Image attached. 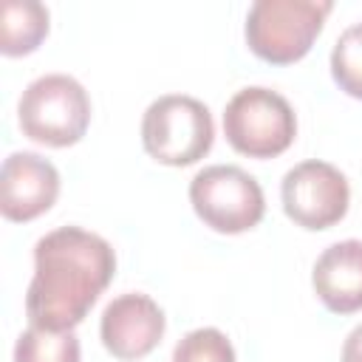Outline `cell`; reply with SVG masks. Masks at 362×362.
Instances as JSON below:
<instances>
[{
  "label": "cell",
  "instance_id": "obj_1",
  "mask_svg": "<svg viewBox=\"0 0 362 362\" xmlns=\"http://www.w3.org/2000/svg\"><path fill=\"white\" fill-rule=\"evenodd\" d=\"M116 272L113 246L82 226H59L34 243V277L25 291L28 325L74 331Z\"/></svg>",
  "mask_w": 362,
  "mask_h": 362
},
{
  "label": "cell",
  "instance_id": "obj_2",
  "mask_svg": "<svg viewBox=\"0 0 362 362\" xmlns=\"http://www.w3.org/2000/svg\"><path fill=\"white\" fill-rule=\"evenodd\" d=\"M331 8V0H257L246 14V45L272 65L300 62L320 37Z\"/></svg>",
  "mask_w": 362,
  "mask_h": 362
},
{
  "label": "cell",
  "instance_id": "obj_3",
  "mask_svg": "<svg viewBox=\"0 0 362 362\" xmlns=\"http://www.w3.org/2000/svg\"><path fill=\"white\" fill-rule=\"evenodd\" d=\"M17 122L25 139L45 147L82 141L90 124V96L68 74H42L25 85L17 102Z\"/></svg>",
  "mask_w": 362,
  "mask_h": 362
},
{
  "label": "cell",
  "instance_id": "obj_4",
  "mask_svg": "<svg viewBox=\"0 0 362 362\" xmlns=\"http://www.w3.org/2000/svg\"><path fill=\"white\" fill-rule=\"evenodd\" d=\"M215 141L209 107L187 93H164L153 99L141 116V144L150 158L167 167H189L201 161Z\"/></svg>",
  "mask_w": 362,
  "mask_h": 362
},
{
  "label": "cell",
  "instance_id": "obj_5",
  "mask_svg": "<svg viewBox=\"0 0 362 362\" xmlns=\"http://www.w3.org/2000/svg\"><path fill=\"white\" fill-rule=\"evenodd\" d=\"M223 136L235 153L249 158H274L297 136V116L288 99L272 88H240L223 107Z\"/></svg>",
  "mask_w": 362,
  "mask_h": 362
},
{
  "label": "cell",
  "instance_id": "obj_6",
  "mask_svg": "<svg viewBox=\"0 0 362 362\" xmlns=\"http://www.w3.org/2000/svg\"><path fill=\"white\" fill-rule=\"evenodd\" d=\"M189 204L195 215L221 235L255 229L266 215V195L255 175L235 164H209L189 181Z\"/></svg>",
  "mask_w": 362,
  "mask_h": 362
},
{
  "label": "cell",
  "instance_id": "obj_7",
  "mask_svg": "<svg viewBox=\"0 0 362 362\" xmlns=\"http://www.w3.org/2000/svg\"><path fill=\"white\" fill-rule=\"evenodd\" d=\"M280 201L288 221L308 232L331 229L348 215V178L328 161L308 158L294 164L280 184Z\"/></svg>",
  "mask_w": 362,
  "mask_h": 362
},
{
  "label": "cell",
  "instance_id": "obj_8",
  "mask_svg": "<svg viewBox=\"0 0 362 362\" xmlns=\"http://www.w3.org/2000/svg\"><path fill=\"white\" fill-rule=\"evenodd\" d=\"M167 328L161 305L141 291H127L113 297L99 320V337L110 356L122 362L144 359L156 351Z\"/></svg>",
  "mask_w": 362,
  "mask_h": 362
},
{
  "label": "cell",
  "instance_id": "obj_9",
  "mask_svg": "<svg viewBox=\"0 0 362 362\" xmlns=\"http://www.w3.org/2000/svg\"><path fill=\"white\" fill-rule=\"evenodd\" d=\"M59 198V173L40 153L17 150L0 167V212L6 221L28 223Z\"/></svg>",
  "mask_w": 362,
  "mask_h": 362
},
{
  "label": "cell",
  "instance_id": "obj_10",
  "mask_svg": "<svg viewBox=\"0 0 362 362\" xmlns=\"http://www.w3.org/2000/svg\"><path fill=\"white\" fill-rule=\"evenodd\" d=\"M311 286L328 311H362V240L348 238L322 249L311 269Z\"/></svg>",
  "mask_w": 362,
  "mask_h": 362
},
{
  "label": "cell",
  "instance_id": "obj_11",
  "mask_svg": "<svg viewBox=\"0 0 362 362\" xmlns=\"http://www.w3.org/2000/svg\"><path fill=\"white\" fill-rule=\"evenodd\" d=\"M48 8L37 0H3L0 6V54L25 57L48 37Z\"/></svg>",
  "mask_w": 362,
  "mask_h": 362
},
{
  "label": "cell",
  "instance_id": "obj_12",
  "mask_svg": "<svg viewBox=\"0 0 362 362\" xmlns=\"http://www.w3.org/2000/svg\"><path fill=\"white\" fill-rule=\"evenodd\" d=\"M79 339L74 331H48L28 325L14 342V362H79Z\"/></svg>",
  "mask_w": 362,
  "mask_h": 362
},
{
  "label": "cell",
  "instance_id": "obj_13",
  "mask_svg": "<svg viewBox=\"0 0 362 362\" xmlns=\"http://www.w3.org/2000/svg\"><path fill=\"white\" fill-rule=\"evenodd\" d=\"M331 76L342 93L362 99V23L348 25L331 48Z\"/></svg>",
  "mask_w": 362,
  "mask_h": 362
},
{
  "label": "cell",
  "instance_id": "obj_14",
  "mask_svg": "<svg viewBox=\"0 0 362 362\" xmlns=\"http://www.w3.org/2000/svg\"><path fill=\"white\" fill-rule=\"evenodd\" d=\"M173 362H235V348L223 331L204 325L178 339Z\"/></svg>",
  "mask_w": 362,
  "mask_h": 362
},
{
  "label": "cell",
  "instance_id": "obj_15",
  "mask_svg": "<svg viewBox=\"0 0 362 362\" xmlns=\"http://www.w3.org/2000/svg\"><path fill=\"white\" fill-rule=\"evenodd\" d=\"M339 362H362V322L345 337Z\"/></svg>",
  "mask_w": 362,
  "mask_h": 362
}]
</instances>
